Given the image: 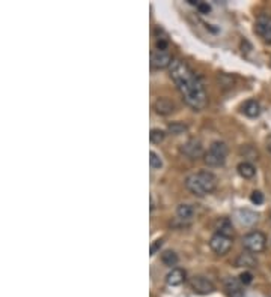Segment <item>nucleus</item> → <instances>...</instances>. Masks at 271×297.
I'll return each mask as SVG.
<instances>
[{
    "label": "nucleus",
    "instance_id": "obj_21",
    "mask_svg": "<svg viewBox=\"0 0 271 297\" xmlns=\"http://www.w3.org/2000/svg\"><path fill=\"white\" fill-rule=\"evenodd\" d=\"M149 164H151V168L152 170H160L163 167V161H161L160 155L155 153V152H151L149 153Z\"/></svg>",
    "mask_w": 271,
    "mask_h": 297
},
{
    "label": "nucleus",
    "instance_id": "obj_27",
    "mask_svg": "<svg viewBox=\"0 0 271 297\" xmlns=\"http://www.w3.org/2000/svg\"><path fill=\"white\" fill-rule=\"evenodd\" d=\"M267 149L271 152V137H268V140H267Z\"/></svg>",
    "mask_w": 271,
    "mask_h": 297
},
{
    "label": "nucleus",
    "instance_id": "obj_5",
    "mask_svg": "<svg viewBox=\"0 0 271 297\" xmlns=\"http://www.w3.org/2000/svg\"><path fill=\"white\" fill-rule=\"evenodd\" d=\"M181 153L185 155L188 159H199V158L205 156L204 146H202L200 140H197V138H190L187 143H184L181 146Z\"/></svg>",
    "mask_w": 271,
    "mask_h": 297
},
{
    "label": "nucleus",
    "instance_id": "obj_6",
    "mask_svg": "<svg viewBox=\"0 0 271 297\" xmlns=\"http://www.w3.org/2000/svg\"><path fill=\"white\" fill-rule=\"evenodd\" d=\"M210 248L217 255H226L232 248V237L216 233L210 240Z\"/></svg>",
    "mask_w": 271,
    "mask_h": 297
},
{
    "label": "nucleus",
    "instance_id": "obj_17",
    "mask_svg": "<svg viewBox=\"0 0 271 297\" xmlns=\"http://www.w3.org/2000/svg\"><path fill=\"white\" fill-rule=\"evenodd\" d=\"M177 215H178V218L182 219V221H188V219L193 218L194 209H193L191 204H180L178 209H177Z\"/></svg>",
    "mask_w": 271,
    "mask_h": 297
},
{
    "label": "nucleus",
    "instance_id": "obj_20",
    "mask_svg": "<svg viewBox=\"0 0 271 297\" xmlns=\"http://www.w3.org/2000/svg\"><path fill=\"white\" fill-rule=\"evenodd\" d=\"M185 131H187V125L182 122H174V123H169V126H167V132L172 135H181Z\"/></svg>",
    "mask_w": 271,
    "mask_h": 297
},
{
    "label": "nucleus",
    "instance_id": "obj_9",
    "mask_svg": "<svg viewBox=\"0 0 271 297\" xmlns=\"http://www.w3.org/2000/svg\"><path fill=\"white\" fill-rule=\"evenodd\" d=\"M190 284H191L193 291L197 294H210L216 290L214 284L210 279H207L205 276H194V278H191Z\"/></svg>",
    "mask_w": 271,
    "mask_h": 297
},
{
    "label": "nucleus",
    "instance_id": "obj_24",
    "mask_svg": "<svg viewBox=\"0 0 271 297\" xmlns=\"http://www.w3.org/2000/svg\"><path fill=\"white\" fill-rule=\"evenodd\" d=\"M252 279H253V276H252V273H249V272H244V273H241V275H240V282H241V284H244V285L250 284V282H252Z\"/></svg>",
    "mask_w": 271,
    "mask_h": 297
},
{
    "label": "nucleus",
    "instance_id": "obj_23",
    "mask_svg": "<svg viewBox=\"0 0 271 297\" xmlns=\"http://www.w3.org/2000/svg\"><path fill=\"white\" fill-rule=\"evenodd\" d=\"M250 201H252L253 204H262V203H264V194H262V192H259V191L252 192V195H250Z\"/></svg>",
    "mask_w": 271,
    "mask_h": 297
},
{
    "label": "nucleus",
    "instance_id": "obj_25",
    "mask_svg": "<svg viewBox=\"0 0 271 297\" xmlns=\"http://www.w3.org/2000/svg\"><path fill=\"white\" fill-rule=\"evenodd\" d=\"M161 245H163V240L161 239H158V240H155L152 245H151V255H155L157 254V251L161 248Z\"/></svg>",
    "mask_w": 271,
    "mask_h": 297
},
{
    "label": "nucleus",
    "instance_id": "obj_13",
    "mask_svg": "<svg viewBox=\"0 0 271 297\" xmlns=\"http://www.w3.org/2000/svg\"><path fill=\"white\" fill-rule=\"evenodd\" d=\"M243 113L247 116V117H250V119H255V117H258L259 114H261V111H262V108H261V104L256 101V99H249L244 105H243Z\"/></svg>",
    "mask_w": 271,
    "mask_h": 297
},
{
    "label": "nucleus",
    "instance_id": "obj_2",
    "mask_svg": "<svg viewBox=\"0 0 271 297\" xmlns=\"http://www.w3.org/2000/svg\"><path fill=\"white\" fill-rule=\"evenodd\" d=\"M185 188L196 197H205L216 191L217 188V177L211 171L202 170L187 176Z\"/></svg>",
    "mask_w": 271,
    "mask_h": 297
},
{
    "label": "nucleus",
    "instance_id": "obj_1",
    "mask_svg": "<svg viewBox=\"0 0 271 297\" xmlns=\"http://www.w3.org/2000/svg\"><path fill=\"white\" fill-rule=\"evenodd\" d=\"M169 72H171V78L177 84V89L180 90L184 101L191 108L199 111L207 107L208 96H207L205 87L200 83V80L193 74V71L188 68L187 63H184L182 60H178V59H174L169 68Z\"/></svg>",
    "mask_w": 271,
    "mask_h": 297
},
{
    "label": "nucleus",
    "instance_id": "obj_14",
    "mask_svg": "<svg viewBox=\"0 0 271 297\" xmlns=\"http://www.w3.org/2000/svg\"><path fill=\"white\" fill-rule=\"evenodd\" d=\"M236 170H238V174H240L241 177H244V179H253V177H255V174H256V168H255V165H253V164H250V162H247V161L240 162V164H238V167H236Z\"/></svg>",
    "mask_w": 271,
    "mask_h": 297
},
{
    "label": "nucleus",
    "instance_id": "obj_26",
    "mask_svg": "<svg viewBox=\"0 0 271 297\" xmlns=\"http://www.w3.org/2000/svg\"><path fill=\"white\" fill-rule=\"evenodd\" d=\"M197 9L202 12V14H208L210 11H211V6L208 5V3H204V2H199V5H197Z\"/></svg>",
    "mask_w": 271,
    "mask_h": 297
},
{
    "label": "nucleus",
    "instance_id": "obj_4",
    "mask_svg": "<svg viewBox=\"0 0 271 297\" xmlns=\"http://www.w3.org/2000/svg\"><path fill=\"white\" fill-rule=\"evenodd\" d=\"M243 246L252 254L264 252L267 248V236L261 231H252L243 237Z\"/></svg>",
    "mask_w": 271,
    "mask_h": 297
},
{
    "label": "nucleus",
    "instance_id": "obj_3",
    "mask_svg": "<svg viewBox=\"0 0 271 297\" xmlns=\"http://www.w3.org/2000/svg\"><path fill=\"white\" fill-rule=\"evenodd\" d=\"M227 158V146L223 141H214L208 152H205L204 161L208 167H223Z\"/></svg>",
    "mask_w": 271,
    "mask_h": 297
},
{
    "label": "nucleus",
    "instance_id": "obj_12",
    "mask_svg": "<svg viewBox=\"0 0 271 297\" xmlns=\"http://www.w3.org/2000/svg\"><path fill=\"white\" fill-rule=\"evenodd\" d=\"M185 270H182L180 267H174L167 275H166V282L171 287H178L181 284H184L185 281Z\"/></svg>",
    "mask_w": 271,
    "mask_h": 297
},
{
    "label": "nucleus",
    "instance_id": "obj_8",
    "mask_svg": "<svg viewBox=\"0 0 271 297\" xmlns=\"http://www.w3.org/2000/svg\"><path fill=\"white\" fill-rule=\"evenodd\" d=\"M172 62H174V59L166 50H157V51H152V54H151V65L155 69L171 68Z\"/></svg>",
    "mask_w": 271,
    "mask_h": 297
},
{
    "label": "nucleus",
    "instance_id": "obj_16",
    "mask_svg": "<svg viewBox=\"0 0 271 297\" xmlns=\"http://www.w3.org/2000/svg\"><path fill=\"white\" fill-rule=\"evenodd\" d=\"M235 264L236 267H253L256 266V260L252 254H241L236 258Z\"/></svg>",
    "mask_w": 271,
    "mask_h": 297
},
{
    "label": "nucleus",
    "instance_id": "obj_22",
    "mask_svg": "<svg viewBox=\"0 0 271 297\" xmlns=\"http://www.w3.org/2000/svg\"><path fill=\"white\" fill-rule=\"evenodd\" d=\"M217 233L225 234V236H229V237L232 236V225H230L229 219H223V221L220 222V227H219Z\"/></svg>",
    "mask_w": 271,
    "mask_h": 297
},
{
    "label": "nucleus",
    "instance_id": "obj_18",
    "mask_svg": "<svg viewBox=\"0 0 271 297\" xmlns=\"http://www.w3.org/2000/svg\"><path fill=\"white\" fill-rule=\"evenodd\" d=\"M161 261H163V264L167 266V267L177 266V263H178V255L175 254L174 251H166V252L161 254Z\"/></svg>",
    "mask_w": 271,
    "mask_h": 297
},
{
    "label": "nucleus",
    "instance_id": "obj_15",
    "mask_svg": "<svg viewBox=\"0 0 271 297\" xmlns=\"http://www.w3.org/2000/svg\"><path fill=\"white\" fill-rule=\"evenodd\" d=\"M236 216H238L240 222L244 224V225H252V224H255L258 221V215H255L250 210H238Z\"/></svg>",
    "mask_w": 271,
    "mask_h": 297
},
{
    "label": "nucleus",
    "instance_id": "obj_11",
    "mask_svg": "<svg viewBox=\"0 0 271 297\" xmlns=\"http://www.w3.org/2000/svg\"><path fill=\"white\" fill-rule=\"evenodd\" d=\"M225 290L227 297H244L241 282L236 278H227L225 281Z\"/></svg>",
    "mask_w": 271,
    "mask_h": 297
},
{
    "label": "nucleus",
    "instance_id": "obj_19",
    "mask_svg": "<svg viewBox=\"0 0 271 297\" xmlns=\"http://www.w3.org/2000/svg\"><path fill=\"white\" fill-rule=\"evenodd\" d=\"M166 138V132L163 131V129H151V134H149V140H151V143H154V144H160L163 140Z\"/></svg>",
    "mask_w": 271,
    "mask_h": 297
},
{
    "label": "nucleus",
    "instance_id": "obj_10",
    "mask_svg": "<svg viewBox=\"0 0 271 297\" xmlns=\"http://www.w3.org/2000/svg\"><path fill=\"white\" fill-rule=\"evenodd\" d=\"M152 107H154V111L160 116H169L177 110L175 102L167 98H157Z\"/></svg>",
    "mask_w": 271,
    "mask_h": 297
},
{
    "label": "nucleus",
    "instance_id": "obj_7",
    "mask_svg": "<svg viewBox=\"0 0 271 297\" xmlns=\"http://www.w3.org/2000/svg\"><path fill=\"white\" fill-rule=\"evenodd\" d=\"M255 32L265 41L267 44L271 45V17L270 15H259L256 23H255Z\"/></svg>",
    "mask_w": 271,
    "mask_h": 297
}]
</instances>
